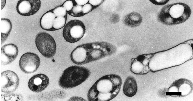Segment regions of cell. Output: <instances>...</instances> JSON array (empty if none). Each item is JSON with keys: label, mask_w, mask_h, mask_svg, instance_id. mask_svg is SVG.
<instances>
[{"label": "cell", "mask_w": 193, "mask_h": 101, "mask_svg": "<svg viewBox=\"0 0 193 101\" xmlns=\"http://www.w3.org/2000/svg\"><path fill=\"white\" fill-rule=\"evenodd\" d=\"M114 50L111 43L95 42L79 45L71 52V61L78 65L95 61L113 54Z\"/></svg>", "instance_id": "6da1fadb"}, {"label": "cell", "mask_w": 193, "mask_h": 101, "mask_svg": "<svg viewBox=\"0 0 193 101\" xmlns=\"http://www.w3.org/2000/svg\"><path fill=\"white\" fill-rule=\"evenodd\" d=\"M119 75L111 74L102 76L92 86L87 93L88 101H109L118 94L122 84Z\"/></svg>", "instance_id": "7a4b0ae2"}, {"label": "cell", "mask_w": 193, "mask_h": 101, "mask_svg": "<svg viewBox=\"0 0 193 101\" xmlns=\"http://www.w3.org/2000/svg\"><path fill=\"white\" fill-rule=\"evenodd\" d=\"M191 11L187 4L178 2L164 6L158 13L157 18L162 24L172 25L185 22L190 17Z\"/></svg>", "instance_id": "3957f363"}, {"label": "cell", "mask_w": 193, "mask_h": 101, "mask_svg": "<svg viewBox=\"0 0 193 101\" xmlns=\"http://www.w3.org/2000/svg\"><path fill=\"white\" fill-rule=\"evenodd\" d=\"M91 74L90 70L85 67L72 66L64 71L59 79L58 84L63 89L72 88L85 81Z\"/></svg>", "instance_id": "277c9868"}, {"label": "cell", "mask_w": 193, "mask_h": 101, "mask_svg": "<svg viewBox=\"0 0 193 101\" xmlns=\"http://www.w3.org/2000/svg\"><path fill=\"white\" fill-rule=\"evenodd\" d=\"M85 25L81 21L77 19L71 20L64 27L63 35L67 42L74 43L79 41L86 32Z\"/></svg>", "instance_id": "5b68a950"}, {"label": "cell", "mask_w": 193, "mask_h": 101, "mask_svg": "<svg viewBox=\"0 0 193 101\" xmlns=\"http://www.w3.org/2000/svg\"><path fill=\"white\" fill-rule=\"evenodd\" d=\"M35 42L38 50L43 56L50 58L55 55L56 42L50 34L45 32H39L36 35Z\"/></svg>", "instance_id": "8992f818"}, {"label": "cell", "mask_w": 193, "mask_h": 101, "mask_svg": "<svg viewBox=\"0 0 193 101\" xmlns=\"http://www.w3.org/2000/svg\"><path fill=\"white\" fill-rule=\"evenodd\" d=\"M0 87L1 92L10 93L15 91L19 84V78L17 74L11 70L4 71L1 74Z\"/></svg>", "instance_id": "52a82bcc"}, {"label": "cell", "mask_w": 193, "mask_h": 101, "mask_svg": "<svg viewBox=\"0 0 193 101\" xmlns=\"http://www.w3.org/2000/svg\"><path fill=\"white\" fill-rule=\"evenodd\" d=\"M19 66L21 71L27 74L32 73L38 68L40 64V59L36 54L32 52L26 53L21 56Z\"/></svg>", "instance_id": "ba28073f"}, {"label": "cell", "mask_w": 193, "mask_h": 101, "mask_svg": "<svg viewBox=\"0 0 193 101\" xmlns=\"http://www.w3.org/2000/svg\"><path fill=\"white\" fill-rule=\"evenodd\" d=\"M41 4L40 0H19L16 6V10L21 16H31L38 11Z\"/></svg>", "instance_id": "9c48e42d"}, {"label": "cell", "mask_w": 193, "mask_h": 101, "mask_svg": "<svg viewBox=\"0 0 193 101\" xmlns=\"http://www.w3.org/2000/svg\"><path fill=\"white\" fill-rule=\"evenodd\" d=\"M151 55L142 54L136 58H132L131 60L130 71L137 75H143L149 72V61Z\"/></svg>", "instance_id": "30bf717a"}, {"label": "cell", "mask_w": 193, "mask_h": 101, "mask_svg": "<svg viewBox=\"0 0 193 101\" xmlns=\"http://www.w3.org/2000/svg\"><path fill=\"white\" fill-rule=\"evenodd\" d=\"M49 80L48 76L43 74H39L33 76L29 80L28 86L33 92L39 93L42 91L48 86Z\"/></svg>", "instance_id": "8fae6325"}, {"label": "cell", "mask_w": 193, "mask_h": 101, "mask_svg": "<svg viewBox=\"0 0 193 101\" xmlns=\"http://www.w3.org/2000/svg\"><path fill=\"white\" fill-rule=\"evenodd\" d=\"M18 53V48L15 44L11 43L4 45L1 48V65H5L12 62L16 58Z\"/></svg>", "instance_id": "7c38bea8"}, {"label": "cell", "mask_w": 193, "mask_h": 101, "mask_svg": "<svg viewBox=\"0 0 193 101\" xmlns=\"http://www.w3.org/2000/svg\"><path fill=\"white\" fill-rule=\"evenodd\" d=\"M137 89V83L135 78L131 76L128 77L123 87L124 94L128 97H132L136 94Z\"/></svg>", "instance_id": "4fadbf2b"}, {"label": "cell", "mask_w": 193, "mask_h": 101, "mask_svg": "<svg viewBox=\"0 0 193 101\" xmlns=\"http://www.w3.org/2000/svg\"><path fill=\"white\" fill-rule=\"evenodd\" d=\"M56 17L52 10L44 13L41 17L40 20L41 27L47 31H53V23Z\"/></svg>", "instance_id": "5bb4252c"}, {"label": "cell", "mask_w": 193, "mask_h": 101, "mask_svg": "<svg viewBox=\"0 0 193 101\" xmlns=\"http://www.w3.org/2000/svg\"><path fill=\"white\" fill-rule=\"evenodd\" d=\"M142 17L136 12H132L125 16L123 18L122 21L126 25L135 27L139 25L142 22Z\"/></svg>", "instance_id": "9a60e30c"}, {"label": "cell", "mask_w": 193, "mask_h": 101, "mask_svg": "<svg viewBox=\"0 0 193 101\" xmlns=\"http://www.w3.org/2000/svg\"><path fill=\"white\" fill-rule=\"evenodd\" d=\"M12 27V23L9 19L7 18L1 19L0 31L1 44L7 39L11 31Z\"/></svg>", "instance_id": "2e32d148"}, {"label": "cell", "mask_w": 193, "mask_h": 101, "mask_svg": "<svg viewBox=\"0 0 193 101\" xmlns=\"http://www.w3.org/2000/svg\"><path fill=\"white\" fill-rule=\"evenodd\" d=\"M82 6L78 5L73 6L72 8L70 11H67L69 15L75 17H79L84 15L85 14L82 12Z\"/></svg>", "instance_id": "e0dca14e"}, {"label": "cell", "mask_w": 193, "mask_h": 101, "mask_svg": "<svg viewBox=\"0 0 193 101\" xmlns=\"http://www.w3.org/2000/svg\"><path fill=\"white\" fill-rule=\"evenodd\" d=\"M66 18L64 17H56L54 21L53 26L54 30L60 29L65 25Z\"/></svg>", "instance_id": "ac0fdd59"}, {"label": "cell", "mask_w": 193, "mask_h": 101, "mask_svg": "<svg viewBox=\"0 0 193 101\" xmlns=\"http://www.w3.org/2000/svg\"><path fill=\"white\" fill-rule=\"evenodd\" d=\"M52 10L56 17H64L67 13L66 9L63 6L57 7Z\"/></svg>", "instance_id": "d6986e66"}, {"label": "cell", "mask_w": 193, "mask_h": 101, "mask_svg": "<svg viewBox=\"0 0 193 101\" xmlns=\"http://www.w3.org/2000/svg\"><path fill=\"white\" fill-rule=\"evenodd\" d=\"M93 7L90 4H86L84 5L82 8V12L85 14H87L92 10Z\"/></svg>", "instance_id": "ffe728a7"}, {"label": "cell", "mask_w": 193, "mask_h": 101, "mask_svg": "<svg viewBox=\"0 0 193 101\" xmlns=\"http://www.w3.org/2000/svg\"><path fill=\"white\" fill-rule=\"evenodd\" d=\"M63 6L66 9L67 11L70 10L73 6L72 1L70 0H68L65 1L64 3Z\"/></svg>", "instance_id": "44dd1931"}, {"label": "cell", "mask_w": 193, "mask_h": 101, "mask_svg": "<svg viewBox=\"0 0 193 101\" xmlns=\"http://www.w3.org/2000/svg\"><path fill=\"white\" fill-rule=\"evenodd\" d=\"M152 3L156 5H163L166 4L170 0H149Z\"/></svg>", "instance_id": "7402d4cb"}, {"label": "cell", "mask_w": 193, "mask_h": 101, "mask_svg": "<svg viewBox=\"0 0 193 101\" xmlns=\"http://www.w3.org/2000/svg\"><path fill=\"white\" fill-rule=\"evenodd\" d=\"M104 0H89V2L92 5L97 6L100 4Z\"/></svg>", "instance_id": "603a6c76"}, {"label": "cell", "mask_w": 193, "mask_h": 101, "mask_svg": "<svg viewBox=\"0 0 193 101\" xmlns=\"http://www.w3.org/2000/svg\"><path fill=\"white\" fill-rule=\"evenodd\" d=\"M77 5L80 6H83L86 4L89 0H75Z\"/></svg>", "instance_id": "cb8c5ba5"}]
</instances>
